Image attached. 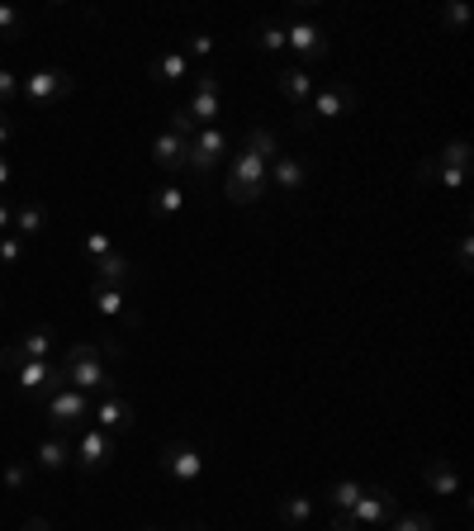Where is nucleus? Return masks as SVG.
Listing matches in <instances>:
<instances>
[{
	"mask_svg": "<svg viewBox=\"0 0 474 531\" xmlns=\"http://www.w3.org/2000/svg\"><path fill=\"white\" fill-rule=\"evenodd\" d=\"M19 531H53V522H48V517H29Z\"/></svg>",
	"mask_w": 474,
	"mask_h": 531,
	"instance_id": "nucleus-40",
	"label": "nucleus"
},
{
	"mask_svg": "<svg viewBox=\"0 0 474 531\" xmlns=\"http://www.w3.org/2000/svg\"><path fill=\"white\" fill-rule=\"evenodd\" d=\"M133 418H138V408L119 394V389H105V394H95V408H91V427H100V432H128L133 427Z\"/></svg>",
	"mask_w": 474,
	"mask_h": 531,
	"instance_id": "nucleus-11",
	"label": "nucleus"
},
{
	"mask_svg": "<svg viewBox=\"0 0 474 531\" xmlns=\"http://www.w3.org/2000/svg\"><path fill=\"white\" fill-rule=\"evenodd\" d=\"M356 86H347V81H323L318 91H313V100L304 105V110L294 114V129H313V124H323V119H347L351 110H356Z\"/></svg>",
	"mask_w": 474,
	"mask_h": 531,
	"instance_id": "nucleus-4",
	"label": "nucleus"
},
{
	"mask_svg": "<svg viewBox=\"0 0 474 531\" xmlns=\"http://www.w3.org/2000/svg\"><path fill=\"white\" fill-rule=\"evenodd\" d=\"M422 479H427V489H432V494H441V498L460 494V475H456V465H451L446 456L427 460V465H422Z\"/></svg>",
	"mask_w": 474,
	"mask_h": 531,
	"instance_id": "nucleus-22",
	"label": "nucleus"
},
{
	"mask_svg": "<svg viewBox=\"0 0 474 531\" xmlns=\"http://www.w3.org/2000/svg\"><path fill=\"white\" fill-rule=\"evenodd\" d=\"M43 408V422H48V432H62V437H72L81 422H91V408H95V394H81V389H57L48 399L38 403Z\"/></svg>",
	"mask_w": 474,
	"mask_h": 531,
	"instance_id": "nucleus-5",
	"label": "nucleus"
},
{
	"mask_svg": "<svg viewBox=\"0 0 474 531\" xmlns=\"http://www.w3.org/2000/svg\"><path fill=\"white\" fill-rule=\"evenodd\" d=\"M285 48H290L294 57H304V62H323V57L332 53V38H328V29L318 24V19H309V15H294L290 24H285Z\"/></svg>",
	"mask_w": 474,
	"mask_h": 531,
	"instance_id": "nucleus-9",
	"label": "nucleus"
},
{
	"mask_svg": "<svg viewBox=\"0 0 474 531\" xmlns=\"http://www.w3.org/2000/svg\"><path fill=\"white\" fill-rule=\"evenodd\" d=\"M280 152V138H275V129H266V124H256V129H247V138H242V152L233 157V171H228V200L233 204H256L261 195H266V185H271V157Z\"/></svg>",
	"mask_w": 474,
	"mask_h": 531,
	"instance_id": "nucleus-1",
	"label": "nucleus"
},
{
	"mask_svg": "<svg viewBox=\"0 0 474 531\" xmlns=\"http://www.w3.org/2000/svg\"><path fill=\"white\" fill-rule=\"evenodd\" d=\"M10 380H15L19 394H29L34 403H43L48 394H57V389H67L62 356H53V361H19V366L10 370Z\"/></svg>",
	"mask_w": 474,
	"mask_h": 531,
	"instance_id": "nucleus-6",
	"label": "nucleus"
},
{
	"mask_svg": "<svg viewBox=\"0 0 474 531\" xmlns=\"http://www.w3.org/2000/svg\"><path fill=\"white\" fill-rule=\"evenodd\" d=\"M10 223H15V209H10V204L0 200V233H10Z\"/></svg>",
	"mask_w": 474,
	"mask_h": 531,
	"instance_id": "nucleus-39",
	"label": "nucleus"
},
{
	"mask_svg": "<svg viewBox=\"0 0 474 531\" xmlns=\"http://www.w3.org/2000/svg\"><path fill=\"white\" fill-rule=\"evenodd\" d=\"M252 43L261 53H285V24H256Z\"/></svg>",
	"mask_w": 474,
	"mask_h": 531,
	"instance_id": "nucleus-28",
	"label": "nucleus"
},
{
	"mask_svg": "<svg viewBox=\"0 0 474 531\" xmlns=\"http://www.w3.org/2000/svg\"><path fill=\"white\" fill-rule=\"evenodd\" d=\"M34 465L38 470H67L72 465V437H62V432H48V437L38 441V451H34Z\"/></svg>",
	"mask_w": 474,
	"mask_h": 531,
	"instance_id": "nucleus-18",
	"label": "nucleus"
},
{
	"mask_svg": "<svg viewBox=\"0 0 474 531\" xmlns=\"http://www.w3.org/2000/svg\"><path fill=\"white\" fill-rule=\"evenodd\" d=\"M361 494H365V484H361V479H337V484L328 489V508H332V517H337V513H347V508H351V503H356Z\"/></svg>",
	"mask_w": 474,
	"mask_h": 531,
	"instance_id": "nucleus-27",
	"label": "nucleus"
},
{
	"mask_svg": "<svg viewBox=\"0 0 474 531\" xmlns=\"http://www.w3.org/2000/svg\"><path fill=\"white\" fill-rule=\"evenodd\" d=\"M280 522H285V527H309L313 522V498L309 494L280 498Z\"/></svg>",
	"mask_w": 474,
	"mask_h": 531,
	"instance_id": "nucleus-26",
	"label": "nucleus"
},
{
	"mask_svg": "<svg viewBox=\"0 0 474 531\" xmlns=\"http://www.w3.org/2000/svg\"><path fill=\"white\" fill-rule=\"evenodd\" d=\"M91 304L100 318H138V309H133V299H128L124 290H110V285H91Z\"/></svg>",
	"mask_w": 474,
	"mask_h": 531,
	"instance_id": "nucleus-19",
	"label": "nucleus"
},
{
	"mask_svg": "<svg viewBox=\"0 0 474 531\" xmlns=\"http://www.w3.org/2000/svg\"><path fill=\"white\" fill-rule=\"evenodd\" d=\"M185 114L195 119V129H214V119H219V76L214 72L195 76V95H190Z\"/></svg>",
	"mask_w": 474,
	"mask_h": 531,
	"instance_id": "nucleus-13",
	"label": "nucleus"
},
{
	"mask_svg": "<svg viewBox=\"0 0 474 531\" xmlns=\"http://www.w3.org/2000/svg\"><path fill=\"white\" fill-rule=\"evenodd\" d=\"M152 72H157V81H162V86H176V81H185V76H190V57H185L181 48H171V53L157 57V67H152Z\"/></svg>",
	"mask_w": 474,
	"mask_h": 531,
	"instance_id": "nucleus-25",
	"label": "nucleus"
},
{
	"mask_svg": "<svg viewBox=\"0 0 474 531\" xmlns=\"http://www.w3.org/2000/svg\"><path fill=\"white\" fill-rule=\"evenodd\" d=\"M138 280V266L128 257H119V252H110L105 261H95V285H110V290H124V285H133Z\"/></svg>",
	"mask_w": 474,
	"mask_h": 531,
	"instance_id": "nucleus-21",
	"label": "nucleus"
},
{
	"mask_svg": "<svg viewBox=\"0 0 474 531\" xmlns=\"http://www.w3.org/2000/svg\"><path fill=\"white\" fill-rule=\"evenodd\" d=\"M318 86H323V81H318V76H313L309 67H290V72L275 76V91L285 95L294 110H304V105L313 100V91H318Z\"/></svg>",
	"mask_w": 474,
	"mask_h": 531,
	"instance_id": "nucleus-15",
	"label": "nucleus"
},
{
	"mask_svg": "<svg viewBox=\"0 0 474 531\" xmlns=\"http://www.w3.org/2000/svg\"><path fill=\"white\" fill-rule=\"evenodd\" d=\"M15 95H19V76H15V72H5V67H0V110H5V105H10Z\"/></svg>",
	"mask_w": 474,
	"mask_h": 531,
	"instance_id": "nucleus-34",
	"label": "nucleus"
},
{
	"mask_svg": "<svg viewBox=\"0 0 474 531\" xmlns=\"http://www.w3.org/2000/svg\"><path fill=\"white\" fill-rule=\"evenodd\" d=\"M19 257H24V238H15V233H10V238H0V261H5V266H15Z\"/></svg>",
	"mask_w": 474,
	"mask_h": 531,
	"instance_id": "nucleus-32",
	"label": "nucleus"
},
{
	"mask_svg": "<svg viewBox=\"0 0 474 531\" xmlns=\"http://www.w3.org/2000/svg\"><path fill=\"white\" fill-rule=\"evenodd\" d=\"M271 181H275V190H304L309 166H304V157H294V152H275L271 157Z\"/></svg>",
	"mask_w": 474,
	"mask_h": 531,
	"instance_id": "nucleus-17",
	"label": "nucleus"
},
{
	"mask_svg": "<svg viewBox=\"0 0 474 531\" xmlns=\"http://www.w3.org/2000/svg\"><path fill=\"white\" fill-rule=\"evenodd\" d=\"M223 152H228L223 129H200L190 138V171H195V176H209V171L223 162Z\"/></svg>",
	"mask_w": 474,
	"mask_h": 531,
	"instance_id": "nucleus-14",
	"label": "nucleus"
},
{
	"mask_svg": "<svg viewBox=\"0 0 474 531\" xmlns=\"http://www.w3.org/2000/svg\"><path fill=\"white\" fill-rule=\"evenodd\" d=\"M29 470H34V465H24V460L5 465V484H10V489H24V484H29Z\"/></svg>",
	"mask_w": 474,
	"mask_h": 531,
	"instance_id": "nucleus-33",
	"label": "nucleus"
},
{
	"mask_svg": "<svg viewBox=\"0 0 474 531\" xmlns=\"http://www.w3.org/2000/svg\"><path fill=\"white\" fill-rule=\"evenodd\" d=\"M418 181L422 185H441V190H465L470 171H465V166H441L437 157H427V162H418Z\"/></svg>",
	"mask_w": 474,
	"mask_h": 531,
	"instance_id": "nucleus-20",
	"label": "nucleus"
},
{
	"mask_svg": "<svg viewBox=\"0 0 474 531\" xmlns=\"http://www.w3.org/2000/svg\"><path fill=\"white\" fill-rule=\"evenodd\" d=\"M62 351H67V342H62L53 328H34V332H24L19 342L0 347V366L15 370L19 361H53V356H62Z\"/></svg>",
	"mask_w": 474,
	"mask_h": 531,
	"instance_id": "nucleus-8",
	"label": "nucleus"
},
{
	"mask_svg": "<svg viewBox=\"0 0 474 531\" xmlns=\"http://www.w3.org/2000/svg\"><path fill=\"white\" fill-rule=\"evenodd\" d=\"M441 19H446V24H465V5H446Z\"/></svg>",
	"mask_w": 474,
	"mask_h": 531,
	"instance_id": "nucleus-38",
	"label": "nucleus"
},
{
	"mask_svg": "<svg viewBox=\"0 0 474 531\" xmlns=\"http://www.w3.org/2000/svg\"><path fill=\"white\" fill-rule=\"evenodd\" d=\"M185 531H204V527H200V522H190V527H185Z\"/></svg>",
	"mask_w": 474,
	"mask_h": 531,
	"instance_id": "nucleus-42",
	"label": "nucleus"
},
{
	"mask_svg": "<svg viewBox=\"0 0 474 531\" xmlns=\"http://www.w3.org/2000/svg\"><path fill=\"white\" fill-rule=\"evenodd\" d=\"M185 209V190L181 185H157V190H152V214H157V219H176V214H181Z\"/></svg>",
	"mask_w": 474,
	"mask_h": 531,
	"instance_id": "nucleus-24",
	"label": "nucleus"
},
{
	"mask_svg": "<svg viewBox=\"0 0 474 531\" xmlns=\"http://www.w3.org/2000/svg\"><path fill=\"white\" fill-rule=\"evenodd\" d=\"M110 252H114L110 233H86V257H91V261H105Z\"/></svg>",
	"mask_w": 474,
	"mask_h": 531,
	"instance_id": "nucleus-30",
	"label": "nucleus"
},
{
	"mask_svg": "<svg viewBox=\"0 0 474 531\" xmlns=\"http://www.w3.org/2000/svg\"><path fill=\"white\" fill-rule=\"evenodd\" d=\"M43 228H48V209H43L38 200H19V204H15V223H10V233H15V238H38Z\"/></svg>",
	"mask_w": 474,
	"mask_h": 531,
	"instance_id": "nucleus-23",
	"label": "nucleus"
},
{
	"mask_svg": "<svg viewBox=\"0 0 474 531\" xmlns=\"http://www.w3.org/2000/svg\"><path fill=\"white\" fill-rule=\"evenodd\" d=\"M10 143H15V119H10V114L0 110V152H5Z\"/></svg>",
	"mask_w": 474,
	"mask_h": 531,
	"instance_id": "nucleus-36",
	"label": "nucleus"
},
{
	"mask_svg": "<svg viewBox=\"0 0 474 531\" xmlns=\"http://www.w3.org/2000/svg\"><path fill=\"white\" fill-rule=\"evenodd\" d=\"M124 356V342H72V347L62 351V375H67V385L81 389V394H105L114 389V380L105 375V361H119Z\"/></svg>",
	"mask_w": 474,
	"mask_h": 531,
	"instance_id": "nucleus-2",
	"label": "nucleus"
},
{
	"mask_svg": "<svg viewBox=\"0 0 474 531\" xmlns=\"http://www.w3.org/2000/svg\"><path fill=\"white\" fill-rule=\"evenodd\" d=\"M384 531H437V522H432L427 513H403L399 508V513L389 517V527Z\"/></svg>",
	"mask_w": 474,
	"mask_h": 531,
	"instance_id": "nucleus-29",
	"label": "nucleus"
},
{
	"mask_svg": "<svg viewBox=\"0 0 474 531\" xmlns=\"http://www.w3.org/2000/svg\"><path fill=\"white\" fill-rule=\"evenodd\" d=\"M72 460L86 470V475H95V470H105L114 460V437L110 432H100V427H91V422H81L72 432Z\"/></svg>",
	"mask_w": 474,
	"mask_h": 531,
	"instance_id": "nucleus-10",
	"label": "nucleus"
},
{
	"mask_svg": "<svg viewBox=\"0 0 474 531\" xmlns=\"http://www.w3.org/2000/svg\"><path fill=\"white\" fill-rule=\"evenodd\" d=\"M24 29V15H19L15 5H0V38H15Z\"/></svg>",
	"mask_w": 474,
	"mask_h": 531,
	"instance_id": "nucleus-31",
	"label": "nucleus"
},
{
	"mask_svg": "<svg viewBox=\"0 0 474 531\" xmlns=\"http://www.w3.org/2000/svg\"><path fill=\"white\" fill-rule=\"evenodd\" d=\"M0 309H5V304H0Z\"/></svg>",
	"mask_w": 474,
	"mask_h": 531,
	"instance_id": "nucleus-44",
	"label": "nucleus"
},
{
	"mask_svg": "<svg viewBox=\"0 0 474 531\" xmlns=\"http://www.w3.org/2000/svg\"><path fill=\"white\" fill-rule=\"evenodd\" d=\"M394 513H399V494L384 489V484H365V494L351 503L347 513L332 517V531H384Z\"/></svg>",
	"mask_w": 474,
	"mask_h": 531,
	"instance_id": "nucleus-3",
	"label": "nucleus"
},
{
	"mask_svg": "<svg viewBox=\"0 0 474 531\" xmlns=\"http://www.w3.org/2000/svg\"><path fill=\"white\" fill-rule=\"evenodd\" d=\"M143 531H162V527H143Z\"/></svg>",
	"mask_w": 474,
	"mask_h": 531,
	"instance_id": "nucleus-43",
	"label": "nucleus"
},
{
	"mask_svg": "<svg viewBox=\"0 0 474 531\" xmlns=\"http://www.w3.org/2000/svg\"><path fill=\"white\" fill-rule=\"evenodd\" d=\"M456 261H460V271H470V238H460V252H456Z\"/></svg>",
	"mask_w": 474,
	"mask_h": 531,
	"instance_id": "nucleus-41",
	"label": "nucleus"
},
{
	"mask_svg": "<svg viewBox=\"0 0 474 531\" xmlns=\"http://www.w3.org/2000/svg\"><path fill=\"white\" fill-rule=\"evenodd\" d=\"M162 470L171 479H181V484H200L204 479V456L190 446V441H162Z\"/></svg>",
	"mask_w": 474,
	"mask_h": 531,
	"instance_id": "nucleus-12",
	"label": "nucleus"
},
{
	"mask_svg": "<svg viewBox=\"0 0 474 531\" xmlns=\"http://www.w3.org/2000/svg\"><path fill=\"white\" fill-rule=\"evenodd\" d=\"M10 185H15V166H10V162H5V157H0V195H5Z\"/></svg>",
	"mask_w": 474,
	"mask_h": 531,
	"instance_id": "nucleus-37",
	"label": "nucleus"
},
{
	"mask_svg": "<svg viewBox=\"0 0 474 531\" xmlns=\"http://www.w3.org/2000/svg\"><path fill=\"white\" fill-rule=\"evenodd\" d=\"M76 91V76L62 72V67H43V72H29L19 81V95L34 105V110H53L57 100H67Z\"/></svg>",
	"mask_w": 474,
	"mask_h": 531,
	"instance_id": "nucleus-7",
	"label": "nucleus"
},
{
	"mask_svg": "<svg viewBox=\"0 0 474 531\" xmlns=\"http://www.w3.org/2000/svg\"><path fill=\"white\" fill-rule=\"evenodd\" d=\"M152 162L162 166V171H185V166H190V143L176 138L171 129H162L152 138Z\"/></svg>",
	"mask_w": 474,
	"mask_h": 531,
	"instance_id": "nucleus-16",
	"label": "nucleus"
},
{
	"mask_svg": "<svg viewBox=\"0 0 474 531\" xmlns=\"http://www.w3.org/2000/svg\"><path fill=\"white\" fill-rule=\"evenodd\" d=\"M185 53L209 57V53H214V38H209V34H190V38H185Z\"/></svg>",
	"mask_w": 474,
	"mask_h": 531,
	"instance_id": "nucleus-35",
	"label": "nucleus"
}]
</instances>
